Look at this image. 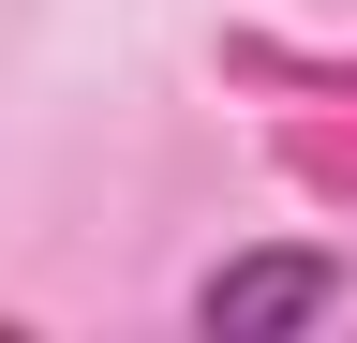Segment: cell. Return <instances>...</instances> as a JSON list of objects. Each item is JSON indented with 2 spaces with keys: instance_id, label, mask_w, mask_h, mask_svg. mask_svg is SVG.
I'll return each mask as SVG.
<instances>
[{
  "instance_id": "obj_1",
  "label": "cell",
  "mask_w": 357,
  "mask_h": 343,
  "mask_svg": "<svg viewBox=\"0 0 357 343\" xmlns=\"http://www.w3.org/2000/svg\"><path fill=\"white\" fill-rule=\"evenodd\" d=\"M342 314V254L328 239H268V254H223V269L194 284V328L208 343H298Z\"/></svg>"
}]
</instances>
